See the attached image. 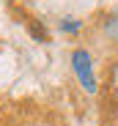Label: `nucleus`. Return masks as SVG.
Returning a JSON list of instances; mask_svg holds the SVG:
<instances>
[{"label": "nucleus", "mask_w": 118, "mask_h": 126, "mask_svg": "<svg viewBox=\"0 0 118 126\" xmlns=\"http://www.w3.org/2000/svg\"><path fill=\"white\" fill-rule=\"evenodd\" d=\"M30 33H33L38 41H47V33H44V28L38 25V22H33V25H30Z\"/></svg>", "instance_id": "20e7f679"}, {"label": "nucleus", "mask_w": 118, "mask_h": 126, "mask_svg": "<svg viewBox=\"0 0 118 126\" xmlns=\"http://www.w3.org/2000/svg\"><path fill=\"white\" fill-rule=\"evenodd\" d=\"M80 28H83V22H77V19H63V22H61V30L63 33H77Z\"/></svg>", "instance_id": "7ed1b4c3"}, {"label": "nucleus", "mask_w": 118, "mask_h": 126, "mask_svg": "<svg viewBox=\"0 0 118 126\" xmlns=\"http://www.w3.org/2000/svg\"><path fill=\"white\" fill-rule=\"evenodd\" d=\"M71 69L77 74V82L83 85L85 93H96V77H93V63L85 49H74L71 52Z\"/></svg>", "instance_id": "f257e3e1"}, {"label": "nucleus", "mask_w": 118, "mask_h": 126, "mask_svg": "<svg viewBox=\"0 0 118 126\" xmlns=\"http://www.w3.org/2000/svg\"><path fill=\"white\" fill-rule=\"evenodd\" d=\"M104 30H107V36L113 38V41H118V11L107 19V25H104Z\"/></svg>", "instance_id": "f03ea898"}]
</instances>
